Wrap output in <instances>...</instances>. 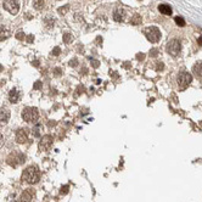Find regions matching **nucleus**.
Returning a JSON list of instances; mask_svg holds the SVG:
<instances>
[{
	"label": "nucleus",
	"mask_w": 202,
	"mask_h": 202,
	"mask_svg": "<svg viewBox=\"0 0 202 202\" xmlns=\"http://www.w3.org/2000/svg\"><path fill=\"white\" fill-rule=\"evenodd\" d=\"M40 179V172L37 167L31 166L23 170L22 173V180L26 182L27 184H36Z\"/></svg>",
	"instance_id": "1"
},
{
	"label": "nucleus",
	"mask_w": 202,
	"mask_h": 202,
	"mask_svg": "<svg viewBox=\"0 0 202 202\" xmlns=\"http://www.w3.org/2000/svg\"><path fill=\"white\" fill-rule=\"evenodd\" d=\"M22 118L26 122H33L36 123L39 118V113L36 107H26L22 112Z\"/></svg>",
	"instance_id": "2"
},
{
	"label": "nucleus",
	"mask_w": 202,
	"mask_h": 202,
	"mask_svg": "<svg viewBox=\"0 0 202 202\" xmlns=\"http://www.w3.org/2000/svg\"><path fill=\"white\" fill-rule=\"evenodd\" d=\"M144 34L145 37L148 38V40H150L151 43H157L160 39H161V32L157 27H146L145 30H144Z\"/></svg>",
	"instance_id": "3"
},
{
	"label": "nucleus",
	"mask_w": 202,
	"mask_h": 202,
	"mask_svg": "<svg viewBox=\"0 0 202 202\" xmlns=\"http://www.w3.org/2000/svg\"><path fill=\"white\" fill-rule=\"evenodd\" d=\"M6 162L11 166V167H17L22 163H24V155L18 152V151H15V152H11L6 160Z\"/></svg>",
	"instance_id": "4"
},
{
	"label": "nucleus",
	"mask_w": 202,
	"mask_h": 202,
	"mask_svg": "<svg viewBox=\"0 0 202 202\" xmlns=\"http://www.w3.org/2000/svg\"><path fill=\"white\" fill-rule=\"evenodd\" d=\"M192 82V76L189 72H182L178 76V86L180 90H185Z\"/></svg>",
	"instance_id": "5"
},
{
	"label": "nucleus",
	"mask_w": 202,
	"mask_h": 202,
	"mask_svg": "<svg viewBox=\"0 0 202 202\" xmlns=\"http://www.w3.org/2000/svg\"><path fill=\"white\" fill-rule=\"evenodd\" d=\"M166 50L172 56H178L180 54V50H182V44L178 39H172L170 42H168V44L166 46Z\"/></svg>",
	"instance_id": "6"
},
{
	"label": "nucleus",
	"mask_w": 202,
	"mask_h": 202,
	"mask_svg": "<svg viewBox=\"0 0 202 202\" xmlns=\"http://www.w3.org/2000/svg\"><path fill=\"white\" fill-rule=\"evenodd\" d=\"M52 142H54V139H52L51 135H44L38 144V148H39L40 151H48V150L51 149Z\"/></svg>",
	"instance_id": "7"
},
{
	"label": "nucleus",
	"mask_w": 202,
	"mask_h": 202,
	"mask_svg": "<svg viewBox=\"0 0 202 202\" xmlns=\"http://www.w3.org/2000/svg\"><path fill=\"white\" fill-rule=\"evenodd\" d=\"M4 9L6 11H9L11 15H16L20 10L18 0H5L4 2Z\"/></svg>",
	"instance_id": "8"
},
{
	"label": "nucleus",
	"mask_w": 202,
	"mask_h": 202,
	"mask_svg": "<svg viewBox=\"0 0 202 202\" xmlns=\"http://www.w3.org/2000/svg\"><path fill=\"white\" fill-rule=\"evenodd\" d=\"M34 198H36V190L27 189L21 194L20 202H34Z\"/></svg>",
	"instance_id": "9"
},
{
	"label": "nucleus",
	"mask_w": 202,
	"mask_h": 202,
	"mask_svg": "<svg viewBox=\"0 0 202 202\" xmlns=\"http://www.w3.org/2000/svg\"><path fill=\"white\" fill-rule=\"evenodd\" d=\"M10 120V111L8 108L2 107L0 108V126H4Z\"/></svg>",
	"instance_id": "10"
},
{
	"label": "nucleus",
	"mask_w": 202,
	"mask_h": 202,
	"mask_svg": "<svg viewBox=\"0 0 202 202\" xmlns=\"http://www.w3.org/2000/svg\"><path fill=\"white\" fill-rule=\"evenodd\" d=\"M28 139V133H27V129H18L17 133H16V141L18 144H23L26 142Z\"/></svg>",
	"instance_id": "11"
},
{
	"label": "nucleus",
	"mask_w": 202,
	"mask_h": 202,
	"mask_svg": "<svg viewBox=\"0 0 202 202\" xmlns=\"http://www.w3.org/2000/svg\"><path fill=\"white\" fill-rule=\"evenodd\" d=\"M21 92H18L17 89H12L11 92H10V94H9V100H10V102H12V104H17L20 100H21Z\"/></svg>",
	"instance_id": "12"
},
{
	"label": "nucleus",
	"mask_w": 202,
	"mask_h": 202,
	"mask_svg": "<svg viewBox=\"0 0 202 202\" xmlns=\"http://www.w3.org/2000/svg\"><path fill=\"white\" fill-rule=\"evenodd\" d=\"M124 17H126V12L122 9H117L116 11H114V14H113V20L116 21V22L124 21Z\"/></svg>",
	"instance_id": "13"
},
{
	"label": "nucleus",
	"mask_w": 202,
	"mask_h": 202,
	"mask_svg": "<svg viewBox=\"0 0 202 202\" xmlns=\"http://www.w3.org/2000/svg\"><path fill=\"white\" fill-rule=\"evenodd\" d=\"M192 73L197 79H202V62H197L192 67Z\"/></svg>",
	"instance_id": "14"
},
{
	"label": "nucleus",
	"mask_w": 202,
	"mask_h": 202,
	"mask_svg": "<svg viewBox=\"0 0 202 202\" xmlns=\"http://www.w3.org/2000/svg\"><path fill=\"white\" fill-rule=\"evenodd\" d=\"M158 10H160V12L162 15H166V16H170L172 15V8L169 5H167V4H161L158 6Z\"/></svg>",
	"instance_id": "15"
},
{
	"label": "nucleus",
	"mask_w": 202,
	"mask_h": 202,
	"mask_svg": "<svg viewBox=\"0 0 202 202\" xmlns=\"http://www.w3.org/2000/svg\"><path fill=\"white\" fill-rule=\"evenodd\" d=\"M10 37V31L5 27H0V40L8 39Z\"/></svg>",
	"instance_id": "16"
},
{
	"label": "nucleus",
	"mask_w": 202,
	"mask_h": 202,
	"mask_svg": "<svg viewBox=\"0 0 202 202\" xmlns=\"http://www.w3.org/2000/svg\"><path fill=\"white\" fill-rule=\"evenodd\" d=\"M33 6L37 10H42L45 6V0H34V2H33Z\"/></svg>",
	"instance_id": "17"
},
{
	"label": "nucleus",
	"mask_w": 202,
	"mask_h": 202,
	"mask_svg": "<svg viewBox=\"0 0 202 202\" xmlns=\"http://www.w3.org/2000/svg\"><path fill=\"white\" fill-rule=\"evenodd\" d=\"M42 129H43V126H42V124H37L36 127H33L32 134L38 138V136H40V134H42Z\"/></svg>",
	"instance_id": "18"
},
{
	"label": "nucleus",
	"mask_w": 202,
	"mask_h": 202,
	"mask_svg": "<svg viewBox=\"0 0 202 202\" xmlns=\"http://www.w3.org/2000/svg\"><path fill=\"white\" fill-rule=\"evenodd\" d=\"M44 23H45V26H46V28H52L54 27V24H55V20L52 18V17H46L45 20H44Z\"/></svg>",
	"instance_id": "19"
},
{
	"label": "nucleus",
	"mask_w": 202,
	"mask_h": 202,
	"mask_svg": "<svg viewBox=\"0 0 202 202\" xmlns=\"http://www.w3.org/2000/svg\"><path fill=\"white\" fill-rule=\"evenodd\" d=\"M130 23L132 24H134V26H136V24H139V23H141V17H140V15H134L133 17H132V20H130Z\"/></svg>",
	"instance_id": "20"
},
{
	"label": "nucleus",
	"mask_w": 202,
	"mask_h": 202,
	"mask_svg": "<svg viewBox=\"0 0 202 202\" xmlns=\"http://www.w3.org/2000/svg\"><path fill=\"white\" fill-rule=\"evenodd\" d=\"M174 21H176V23H177L179 27H184V26H185V20H184L183 17H180V16H177V17L174 18Z\"/></svg>",
	"instance_id": "21"
},
{
	"label": "nucleus",
	"mask_w": 202,
	"mask_h": 202,
	"mask_svg": "<svg viewBox=\"0 0 202 202\" xmlns=\"http://www.w3.org/2000/svg\"><path fill=\"white\" fill-rule=\"evenodd\" d=\"M72 40H73V37H72L71 33H65V34H64V42H65L66 44H70Z\"/></svg>",
	"instance_id": "22"
},
{
	"label": "nucleus",
	"mask_w": 202,
	"mask_h": 202,
	"mask_svg": "<svg viewBox=\"0 0 202 202\" xmlns=\"http://www.w3.org/2000/svg\"><path fill=\"white\" fill-rule=\"evenodd\" d=\"M54 74H55L56 77L61 76V74H62V70H61V68H59V67H56V68L54 70Z\"/></svg>",
	"instance_id": "23"
},
{
	"label": "nucleus",
	"mask_w": 202,
	"mask_h": 202,
	"mask_svg": "<svg viewBox=\"0 0 202 202\" xmlns=\"http://www.w3.org/2000/svg\"><path fill=\"white\" fill-rule=\"evenodd\" d=\"M60 51H61L60 48H59V46H56V48H54V50L51 51V54H52L54 56H57V55H60Z\"/></svg>",
	"instance_id": "24"
},
{
	"label": "nucleus",
	"mask_w": 202,
	"mask_h": 202,
	"mask_svg": "<svg viewBox=\"0 0 202 202\" xmlns=\"http://www.w3.org/2000/svg\"><path fill=\"white\" fill-rule=\"evenodd\" d=\"M157 55H158V50H157V49H151V50H150V56L156 57Z\"/></svg>",
	"instance_id": "25"
},
{
	"label": "nucleus",
	"mask_w": 202,
	"mask_h": 202,
	"mask_svg": "<svg viewBox=\"0 0 202 202\" xmlns=\"http://www.w3.org/2000/svg\"><path fill=\"white\" fill-rule=\"evenodd\" d=\"M77 65H78V60H77V59H73V60H71V61H70V66L76 67Z\"/></svg>",
	"instance_id": "26"
},
{
	"label": "nucleus",
	"mask_w": 202,
	"mask_h": 202,
	"mask_svg": "<svg viewBox=\"0 0 202 202\" xmlns=\"http://www.w3.org/2000/svg\"><path fill=\"white\" fill-rule=\"evenodd\" d=\"M163 64L162 62H157V65H156V71H162L163 70Z\"/></svg>",
	"instance_id": "27"
},
{
	"label": "nucleus",
	"mask_w": 202,
	"mask_h": 202,
	"mask_svg": "<svg viewBox=\"0 0 202 202\" xmlns=\"http://www.w3.org/2000/svg\"><path fill=\"white\" fill-rule=\"evenodd\" d=\"M67 192H68V186H67V185L62 186V188H61V194H62V195H66Z\"/></svg>",
	"instance_id": "28"
},
{
	"label": "nucleus",
	"mask_w": 202,
	"mask_h": 202,
	"mask_svg": "<svg viewBox=\"0 0 202 202\" xmlns=\"http://www.w3.org/2000/svg\"><path fill=\"white\" fill-rule=\"evenodd\" d=\"M16 38H17V39H20V40H22V39L24 38V34H23V32H18V33L16 34Z\"/></svg>",
	"instance_id": "29"
},
{
	"label": "nucleus",
	"mask_w": 202,
	"mask_h": 202,
	"mask_svg": "<svg viewBox=\"0 0 202 202\" xmlns=\"http://www.w3.org/2000/svg\"><path fill=\"white\" fill-rule=\"evenodd\" d=\"M33 88H34V89H40V88H42V82H39V80H38V82L34 84Z\"/></svg>",
	"instance_id": "30"
},
{
	"label": "nucleus",
	"mask_w": 202,
	"mask_h": 202,
	"mask_svg": "<svg viewBox=\"0 0 202 202\" xmlns=\"http://www.w3.org/2000/svg\"><path fill=\"white\" fill-rule=\"evenodd\" d=\"M92 65H93V67H99V61L98 60H92Z\"/></svg>",
	"instance_id": "31"
},
{
	"label": "nucleus",
	"mask_w": 202,
	"mask_h": 202,
	"mask_svg": "<svg viewBox=\"0 0 202 202\" xmlns=\"http://www.w3.org/2000/svg\"><path fill=\"white\" fill-rule=\"evenodd\" d=\"M136 59L138 60H144V59H145V55H144V54H138L136 55Z\"/></svg>",
	"instance_id": "32"
},
{
	"label": "nucleus",
	"mask_w": 202,
	"mask_h": 202,
	"mask_svg": "<svg viewBox=\"0 0 202 202\" xmlns=\"http://www.w3.org/2000/svg\"><path fill=\"white\" fill-rule=\"evenodd\" d=\"M33 40H34V37H33L32 34H31V36H28V37H27V43H32Z\"/></svg>",
	"instance_id": "33"
},
{
	"label": "nucleus",
	"mask_w": 202,
	"mask_h": 202,
	"mask_svg": "<svg viewBox=\"0 0 202 202\" xmlns=\"http://www.w3.org/2000/svg\"><path fill=\"white\" fill-rule=\"evenodd\" d=\"M67 9H68V6H65V8H61V9H59V12H61V14H65Z\"/></svg>",
	"instance_id": "34"
},
{
	"label": "nucleus",
	"mask_w": 202,
	"mask_h": 202,
	"mask_svg": "<svg viewBox=\"0 0 202 202\" xmlns=\"http://www.w3.org/2000/svg\"><path fill=\"white\" fill-rule=\"evenodd\" d=\"M3 144H4V136H3L2 134H0V148L3 146Z\"/></svg>",
	"instance_id": "35"
},
{
	"label": "nucleus",
	"mask_w": 202,
	"mask_h": 202,
	"mask_svg": "<svg viewBox=\"0 0 202 202\" xmlns=\"http://www.w3.org/2000/svg\"><path fill=\"white\" fill-rule=\"evenodd\" d=\"M197 43H198V45H201V46H202V37H200V38L197 39Z\"/></svg>",
	"instance_id": "36"
}]
</instances>
